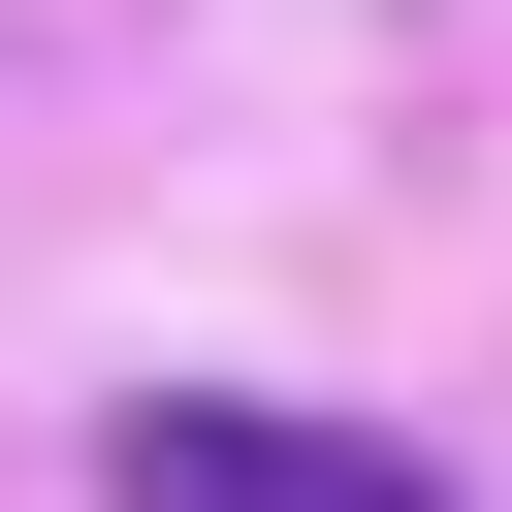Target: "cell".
Listing matches in <instances>:
<instances>
[{
	"mask_svg": "<svg viewBox=\"0 0 512 512\" xmlns=\"http://www.w3.org/2000/svg\"><path fill=\"white\" fill-rule=\"evenodd\" d=\"M96 512H448V480L352 448V416H288V384H128L96 416Z\"/></svg>",
	"mask_w": 512,
	"mask_h": 512,
	"instance_id": "6da1fadb",
	"label": "cell"
}]
</instances>
